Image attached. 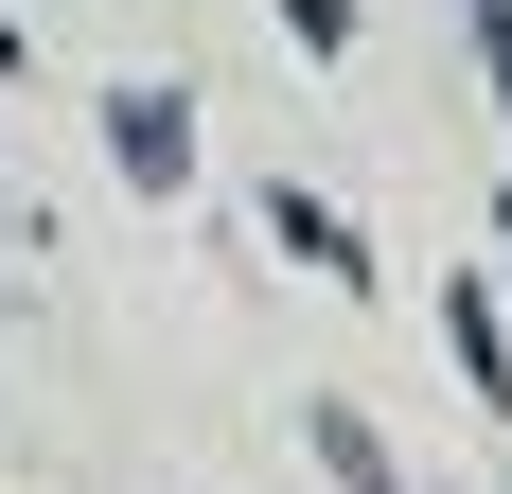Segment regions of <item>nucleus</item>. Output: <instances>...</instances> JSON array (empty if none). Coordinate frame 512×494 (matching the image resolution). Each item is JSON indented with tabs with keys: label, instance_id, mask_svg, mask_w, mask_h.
<instances>
[{
	"label": "nucleus",
	"instance_id": "f257e3e1",
	"mask_svg": "<svg viewBox=\"0 0 512 494\" xmlns=\"http://www.w3.org/2000/svg\"><path fill=\"white\" fill-rule=\"evenodd\" d=\"M106 142H124V177H159V195H177V177H195V124H177V106H159V89L124 106V124H106Z\"/></svg>",
	"mask_w": 512,
	"mask_h": 494
},
{
	"label": "nucleus",
	"instance_id": "f03ea898",
	"mask_svg": "<svg viewBox=\"0 0 512 494\" xmlns=\"http://www.w3.org/2000/svg\"><path fill=\"white\" fill-rule=\"evenodd\" d=\"M265 230H283V247H301V265H318V283H354V230H336V212H318V195H265Z\"/></svg>",
	"mask_w": 512,
	"mask_h": 494
}]
</instances>
